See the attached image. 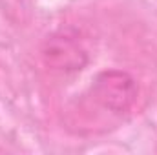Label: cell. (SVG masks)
Wrapping results in <instances>:
<instances>
[{
    "mask_svg": "<svg viewBox=\"0 0 157 155\" xmlns=\"http://www.w3.org/2000/svg\"><path fill=\"white\" fill-rule=\"evenodd\" d=\"M91 95L104 110L115 115H124L137 102L139 86L128 71L104 70L93 80Z\"/></svg>",
    "mask_w": 157,
    "mask_h": 155,
    "instance_id": "6da1fadb",
    "label": "cell"
},
{
    "mask_svg": "<svg viewBox=\"0 0 157 155\" xmlns=\"http://www.w3.org/2000/svg\"><path fill=\"white\" fill-rule=\"evenodd\" d=\"M40 55L49 70L60 73H75L88 64V53L80 40L64 29L46 37Z\"/></svg>",
    "mask_w": 157,
    "mask_h": 155,
    "instance_id": "7a4b0ae2",
    "label": "cell"
},
{
    "mask_svg": "<svg viewBox=\"0 0 157 155\" xmlns=\"http://www.w3.org/2000/svg\"><path fill=\"white\" fill-rule=\"evenodd\" d=\"M0 9L9 20L17 24H24L31 18L33 0H0Z\"/></svg>",
    "mask_w": 157,
    "mask_h": 155,
    "instance_id": "3957f363",
    "label": "cell"
}]
</instances>
